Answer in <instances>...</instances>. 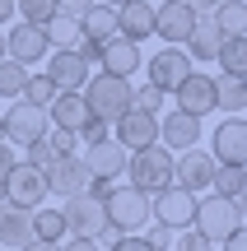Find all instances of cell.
Masks as SVG:
<instances>
[{
	"mask_svg": "<svg viewBox=\"0 0 247 251\" xmlns=\"http://www.w3.org/2000/svg\"><path fill=\"white\" fill-rule=\"evenodd\" d=\"M126 177H131V186H140L145 196H154V191L173 186V149H164V144L131 149V158H126Z\"/></svg>",
	"mask_w": 247,
	"mask_h": 251,
	"instance_id": "1",
	"label": "cell"
},
{
	"mask_svg": "<svg viewBox=\"0 0 247 251\" xmlns=\"http://www.w3.org/2000/svg\"><path fill=\"white\" fill-rule=\"evenodd\" d=\"M84 107L93 112V117H103V121H117L121 112L131 107V79L126 75H89V84H84Z\"/></svg>",
	"mask_w": 247,
	"mask_h": 251,
	"instance_id": "2",
	"label": "cell"
},
{
	"mask_svg": "<svg viewBox=\"0 0 247 251\" xmlns=\"http://www.w3.org/2000/svg\"><path fill=\"white\" fill-rule=\"evenodd\" d=\"M103 205L117 233H140L149 224V196L140 186H103Z\"/></svg>",
	"mask_w": 247,
	"mask_h": 251,
	"instance_id": "3",
	"label": "cell"
},
{
	"mask_svg": "<svg viewBox=\"0 0 247 251\" xmlns=\"http://www.w3.org/2000/svg\"><path fill=\"white\" fill-rule=\"evenodd\" d=\"M98 191H80V196H65V228L75 237H98V228H108V205H103V186L108 181H93Z\"/></svg>",
	"mask_w": 247,
	"mask_h": 251,
	"instance_id": "4",
	"label": "cell"
},
{
	"mask_svg": "<svg viewBox=\"0 0 247 251\" xmlns=\"http://www.w3.org/2000/svg\"><path fill=\"white\" fill-rule=\"evenodd\" d=\"M0 121H5V144H14V149H24V144L42 140V135L52 130V117H47V107H33L28 98H19L9 112H0Z\"/></svg>",
	"mask_w": 247,
	"mask_h": 251,
	"instance_id": "5",
	"label": "cell"
},
{
	"mask_svg": "<svg viewBox=\"0 0 247 251\" xmlns=\"http://www.w3.org/2000/svg\"><path fill=\"white\" fill-rule=\"evenodd\" d=\"M238 224H243V219H238V209H233L229 196H215V191H210L205 200L196 196V219H192V228H196V233H205L215 247H220Z\"/></svg>",
	"mask_w": 247,
	"mask_h": 251,
	"instance_id": "6",
	"label": "cell"
},
{
	"mask_svg": "<svg viewBox=\"0 0 247 251\" xmlns=\"http://www.w3.org/2000/svg\"><path fill=\"white\" fill-rule=\"evenodd\" d=\"M149 219H159V224H168L173 233H182V228H192V219H196V196L173 181V186H164V191L149 196Z\"/></svg>",
	"mask_w": 247,
	"mask_h": 251,
	"instance_id": "7",
	"label": "cell"
},
{
	"mask_svg": "<svg viewBox=\"0 0 247 251\" xmlns=\"http://www.w3.org/2000/svg\"><path fill=\"white\" fill-rule=\"evenodd\" d=\"M5 200L9 205H24V209H37L47 200V172H37V168H28L24 158L14 163V168L5 172Z\"/></svg>",
	"mask_w": 247,
	"mask_h": 251,
	"instance_id": "8",
	"label": "cell"
},
{
	"mask_svg": "<svg viewBox=\"0 0 247 251\" xmlns=\"http://www.w3.org/2000/svg\"><path fill=\"white\" fill-rule=\"evenodd\" d=\"M173 181L177 186H187L192 196H201V191H210L215 181V153L210 149H182V158H173Z\"/></svg>",
	"mask_w": 247,
	"mask_h": 251,
	"instance_id": "9",
	"label": "cell"
},
{
	"mask_svg": "<svg viewBox=\"0 0 247 251\" xmlns=\"http://www.w3.org/2000/svg\"><path fill=\"white\" fill-rule=\"evenodd\" d=\"M5 51H9V61H19V65H28V70H33V65L52 51V42H47L42 24H24V19H19V24L5 33Z\"/></svg>",
	"mask_w": 247,
	"mask_h": 251,
	"instance_id": "10",
	"label": "cell"
},
{
	"mask_svg": "<svg viewBox=\"0 0 247 251\" xmlns=\"http://www.w3.org/2000/svg\"><path fill=\"white\" fill-rule=\"evenodd\" d=\"M192 28H196V9L187 5V0H159L154 5V37L182 47Z\"/></svg>",
	"mask_w": 247,
	"mask_h": 251,
	"instance_id": "11",
	"label": "cell"
},
{
	"mask_svg": "<svg viewBox=\"0 0 247 251\" xmlns=\"http://www.w3.org/2000/svg\"><path fill=\"white\" fill-rule=\"evenodd\" d=\"M47 191L52 196H80V191H93V172L84 168V158L65 153L47 168Z\"/></svg>",
	"mask_w": 247,
	"mask_h": 251,
	"instance_id": "12",
	"label": "cell"
},
{
	"mask_svg": "<svg viewBox=\"0 0 247 251\" xmlns=\"http://www.w3.org/2000/svg\"><path fill=\"white\" fill-rule=\"evenodd\" d=\"M173 98H177V112H192V117L215 112V75H196V70H187L182 79H177Z\"/></svg>",
	"mask_w": 247,
	"mask_h": 251,
	"instance_id": "13",
	"label": "cell"
},
{
	"mask_svg": "<svg viewBox=\"0 0 247 251\" xmlns=\"http://www.w3.org/2000/svg\"><path fill=\"white\" fill-rule=\"evenodd\" d=\"M215 163H233V168L247 163V117L233 112L215 126Z\"/></svg>",
	"mask_w": 247,
	"mask_h": 251,
	"instance_id": "14",
	"label": "cell"
},
{
	"mask_svg": "<svg viewBox=\"0 0 247 251\" xmlns=\"http://www.w3.org/2000/svg\"><path fill=\"white\" fill-rule=\"evenodd\" d=\"M145 70H149V84H159L164 93H173V89H177V79L192 70V56H187L177 42H168L164 51H154V56L145 61Z\"/></svg>",
	"mask_w": 247,
	"mask_h": 251,
	"instance_id": "15",
	"label": "cell"
},
{
	"mask_svg": "<svg viewBox=\"0 0 247 251\" xmlns=\"http://www.w3.org/2000/svg\"><path fill=\"white\" fill-rule=\"evenodd\" d=\"M117 144H121V149H145V144H159V117H154V112L126 107V112L117 117Z\"/></svg>",
	"mask_w": 247,
	"mask_h": 251,
	"instance_id": "16",
	"label": "cell"
},
{
	"mask_svg": "<svg viewBox=\"0 0 247 251\" xmlns=\"http://www.w3.org/2000/svg\"><path fill=\"white\" fill-rule=\"evenodd\" d=\"M126 158H131V149H121L117 140H103V144L84 149V168L93 172V181H117L126 172Z\"/></svg>",
	"mask_w": 247,
	"mask_h": 251,
	"instance_id": "17",
	"label": "cell"
},
{
	"mask_svg": "<svg viewBox=\"0 0 247 251\" xmlns=\"http://www.w3.org/2000/svg\"><path fill=\"white\" fill-rule=\"evenodd\" d=\"M159 144L164 149H192V144H201V117H192V112L159 117Z\"/></svg>",
	"mask_w": 247,
	"mask_h": 251,
	"instance_id": "18",
	"label": "cell"
},
{
	"mask_svg": "<svg viewBox=\"0 0 247 251\" xmlns=\"http://www.w3.org/2000/svg\"><path fill=\"white\" fill-rule=\"evenodd\" d=\"M98 65L108 75H140V42H131V37H108V42H103V56H98Z\"/></svg>",
	"mask_w": 247,
	"mask_h": 251,
	"instance_id": "19",
	"label": "cell"
},
{
	"mask_svg": "<svg viewBox=\"0 0 247 251\" xmlns=\"http://www.w3.org/2000/svg\"><path fill=\"white\" fill-rule=\"evenodd\" d=\"M47 75H52L56 89H70V93H80L84 84H89V65L75 56V47H56V56H52V65H47Z\"/></svg>",
	"mask_w": 247,
	"mask_h": 251,
	"instance_id": "20",
	"label": "cell"
},
{
	"mask_svg": "<svg viewBox=\"0 0 247 251\" xmlns=\"http://www.w3.org/2000/svg\"><path fill=\"white\" fill-rule=\"evenodd\" d=\"M33 242V209L0 200V247H28Z\"/></svg>",
	"mask_w": 247,
	"mask_h": 251,
	"instance_id": "21",
	"label": "cell"
},
{
	"mask_svg": "<svg viewBox=\"0 0 247 251\" xmlns=\"http://www.w3.org/2000/svg\"><path fill=\"white\" fill-rule=\"evenodd\" d=\"M117 33L131 37V42L154 37V5H149V0H126V5H117Z\"/></svg>",
	"mask_w": 247,
	"mask_h": 251,
	"instance_id": "22",
	"label": "cell"
},
{
	"mask_svg": "<svg viewBox=\"0 0 247 251\" xmlns=\"http://www.w3.org/2000/svg\"><path fill=\"white\" fill-rule=\"evenodd\" d=\"M47 117H52V126H61V130H75L80 135V126L93 117L89 107H84V93H70V89H61L52 98V107H47Z\"/></svg>",
	"mask_w": 247,
	"mask_h": 251,
	"instance_id": "23",
	"label": "cell"
},
{
	"mask_svg": "<svg viewBox=\"0 0 247 251\" xmlns=\"http://www.w3.org/2000/svg\"><path fill=\"white\" fill-rule=\"evenodd\" d=\"M220 42H224V33L215 28V19H210V14H196V28L187 33L182 51L192 56V61H215V51H220Z\"/></svg>",
	"mask_w": 247,
	"mask_h": 251,
	"instance_id": "24",
	"label": "cell"
},
{
	"mask_svg": "<svg viewBox=\"0 0 247 251\" xmlns=\"http://www.w3.org/2000/svg\"><path fill=\"white\" fill-rule=\"evenodd\" d=\"M215 112H247V75H220L215 79Z\"/></svg>",
	"mask_w": 247,
	"mask_h": 251,
	"instance_id": "25",
	"label": "cell"
},
{
	"mask_svg": "<svg viewBox=\"0 0 247 251\" xmlns=\"http://www.w3.org/2000/svg\"><path fill=\"white\" fill-rule=\"evenodd\" d=\"M80 33L93 37V42H108V37H117V9L103 5V0H93V5L84 9V19H80Z\"/></svg>",
	"mask_w": 247,
	"mask_h": 251,
	"instance_id": "26",
	"label": "cell"
},
{
	"mask_svg": "<svg viewBox=\"0 0 247 251\" xmlns=\"http://www.w3.org/2000/svg\"><path fill=\"white\" fill-rule=\"evenodd\" d=\"M210 19H215V28H220L224 37L247 33V0H220V5L210 9Z\"/></svg>",
	"mask_w": 247,
	"mask_h": 251,
	"instance_id": "27",
	"label": "cell"
},
{
	"mask_svg": "<svg viewBox=\"0 0 247 251\" xmlns=\"http://www.w3.org/2000/svg\"><path fill=\"white\" fill-rule=\"evenodd\" d=\"M215 61H220V70H224V75H247V33L224 37L220 51H215Z\"/></svg>",
	"mask_w": 247,
	"mask_h": 251,
	"instance_id": "28",
	"label": "cell"
},
{
	"mask_svg": "<svg viewBox=\"0 0 247 251\" xmlns=\"http://www.w3.org/2000/svg\"><path fill=\"white\" fill-rule=\"evenodd\" d=\"M33 237H37V242H61V237H65V214H61V209H42V205H37L33 209Z\"/></svg>",
	"mask_w": 247,
	"mask_h": 251,
	"instance_id": "29",
	"label": "cell"
},
{
	"mask_svg": "<svg viewBox=\"0 0 247 251\" xmlns=\"http://www.w3.org/2000/svg\"><path fill=\"white\" fill-rule=\"evenodd\" d=\"M42 33H47V42H52V47H75V42H80V19L52 14V19L42 24Z\"/></svg>",
	"mask_w": 247,
	"mask_h": 251,
	"instance_id": "30",
	"label": "cell"
},
{
	"mask_svg": "<svg viewBox=\"0 0 247 251\" xmlns=\"http://www.w3.org/2000/svg\"><path fill=\"white\" fill-rule=\"evenodd\" d=\"M247 186V177H243V168H233V163H215V181H210V191L215 196H238V191Z\"/></svg>",
	"mask_w": 247,
	"mask_h": 251,
	"instance_id": "31",
	"label": "cell"
},
{
	"mask_svg": "<svg viewBox=\"0 0 247 251\" xmlns=\"http://www.w3.org/2000/svg\"><path fill=\"white\" fill-rule=\"evenodd\" d=\"M56 84H52V75H28L24 79V93H19V98H28L33 102V107H52V98H56Z\"/></svg>",
	"mask_w": 247,
	"mask_h": 251,
	"instance_id": "32",
	"label": "cell"
},
{
	"mask_svg": "<svg viewBox=\"0 0 247 251\" xmlns=\"http://www.w3.org/2000/svg\"><path fill=\"white\" fill-rule=\"evenodd\" d=\"M24 79H28V65L0 56V98H19L24 93Z\"/></svg>",
	"mask_w": 247,
	"mask_h": 251,
	"instance_id": "33",
	"label": "cell"
},
{
	"mask_svg": "<svg viewBox=\"0 0 247 251\" xmlns=\"http://www.w3.org/2000/svg\"><path fill=\"white\" fill-rule=\"evenodd\" d=\"M164 98H168V93L164 89H159V84H140V89H131V107H136V112H154V117H159V112H164Z\"/></svg>",
	"mask_w": 247,
	"mask_h": 251,
	"instance_id": "34",
	"label": "cell"
},
{
	"mask_svg": "<svg viewBox=\"0 0 247 251\" xmlns=\"http://www.w3.org/2000/svg\"><path fill=\"white\" fill-rule=\"evenodd\" d=\"M14 14L24 24H47L56 14V0H14Z\"/></svg>",
	"mask_w": 247,
	"mask_h": 251,
	"instance_id": "35",
	"label": "cell"
},
{
	"mask_svg": "<svg viewBox=\"0 0 247 251\" xmlns=\"http://www.w3.org/2000/svg\"><path fill=\"white\" fill-rule=\"evenodd\" d=\"M24 149H28V168H37V172H47V168H52V163H56V149H52V144H47V135H42V140H33V144H24Z\"/></svg>",
	"mask_w": 247,
	"mask_h": 251,
	"instance_id": "36",
	"label": "cell"
},
{
	"mask_svg": "<svg viewBox=\"0 0 247 251\" xmlns=\"http://www.w3.org/2000/svg\"><path fill=\"white\" fill-rule=\"evenodd\" d=\"M140 237H145L154 251H173V237H177V233H173L168 224H159V219H154V224H145V228H140Z\"/></svg>",
	"mask_w": 247,
	"mask_h": 251,
	"instance_id": "37",
	"label": "cell"
},
{
	"mask_svg": "<svg viewBox=\"0 0 247 251\" xmlns=\"http://www.w3.org/2000/svg\"><path fill=\"white\" fill-rule=\"evenodd\" d=\"M103 140H112V126L103 117H89L80 126V144H84V149H89V144H103Z\"/></svg>",
	"mask_w": 247,
	"mask_h": 251,
	"instance_id": "38",
	"label": "cell"
},
{
	"mask_svg": "<svg viewBox=\"0 0 247 251\" xmlns=\"http://www.w3.org/2000/svg\"><path fill=\"white\" fill-rule=\"evenodd\" d=\"M173 251H215V242L205 233H196V228H182V233L173 237Z\"/></svg>",
	"mask_w": 247,
	"mask_h": 251,
	"instance_id": "39",
	"label": "cell"
},
{
	"mask_svg": "<svg viewBox=\"0 0 247 251\" xmlns=\"http://www.w3.org/2000/svg\"><path fill=\"white\" fill-rule=\"evenodd\" d=\"M47 144L56 149V158H65V153L80 149V135H75V130H61V126H52V130H47Z\"/></svg>",
	"mask_w": 247,
	"mask_h": 251,
	"instance_id": "40",
	"label": "cell"
},
{
	"mask_svg": "<svg viewBox=\"0 0 247 251\" xmlns=\"http://www.w3.org/2000/svg\"><path fill=\"white\" fill-rule=\"evenodd\" d=\"M75 56H80L84 65H98V56H103V42H93V37H84V33H80V42H75Z\"/></svg>",
	"mask_w": 247,
	"mask_h": 251,
	"instance_id": "41",
	"label": "cell"
},
{
	"mask_svg": "<svg viewBox=\"0 0 247 251\" xmlns=\"http://www.w3.org/2000/svg\"><path fill=\"white\" fill-rule=\"evenodd\" d=\"M108 251H154V247H149L140 233H121V237H117V242H112Z\"/></svg>",
	"mask_w": 247,
	"mask_h": 251,
	"instance_id": "42",
	"label": "cell"
},
{
	"mask_svg": "<svg viewBox=\"0 0 247 251\" xmlns=\"http://www.w3.org/2000/svg\"><path fill=\"white\" fill-rule=\"evenodd\" d=\"M93 0H56V14H65V19H84V9H89Z\"/></svg>",
	"mask_w": 247,
	"mask_h": 251,
	"instance_id": "43",
	"label": "cell"
},
{
	"mask_svg": "<svg viewBox=\"0 0 247 251\" xmlns=\"http://www.w3.org/2000/svg\"><path fill=\"white\" fill-rule=\"evenodd\" d=\"M220 247H224V251H247V224H238V228H233V233L224 237Z\"/></svg>",
	"mask_w": 247,
	"mask_h": 251,
	"instance_id": "44",
	"label": "cell"
},
{
	"mask_svg": "<svg viewBox=\"0 0 247 251\" xmlns=\"http://www.w3.org/2000/svg\"><path fill=\"white\" fill-rule=\"evenodd\" d=\"M61 251H103V247L93 242V237H70V242H65Z\"/></svg>",
	"mask_w": 247,
	"mask_h": 251,
	"instance_id": "45",
	"label": "cell"
},
{
	"mask_svg": "<svg viewBox=\"0 0 247 251\" xmlns=\"http://www.w3.org/2000/svg\"><path fill=\"white\" fill-rule=\"evenodd\" d=\"M14 163H19V158H14V144H5V140H0V177H5Z\"/></svg>",
	"mask_w": 247,
	"mask_h": 251,
	"instance_id": "46",
	"label": "cell"
},
{
	"mask_svg": "<svg viewBox=\"0 0 247 251\" xmlns=\"http://www.w3.org/2000/svg\"><path fill=\"white\" fill-rule=\"evenodd\" d=\"M233 209H238V219H243V224H247V186L238 191V196H233Z\"/></svg>",
	"mask_w": 247,
	"mask_h": 251,
	"instance_id": "47",
	"label": "cell"
},
{
	"mask_svg": "<svg viewBox=\"0 0 247 251\" xmlns=\"http://www.w3.org/2000/svg\"><path fill=\"white\" fill-rule=\"evenodd\" d=\"M19 251H61V242H37V237H33V242L19 247Z\"/></svg>",
	"mask_w": 247,
	"mask_h": 251,
	"instance_id": "48",
	"label": "cell"
},
{
	"mask_svg": "<svg viewBox=\"0 0 247 251\" xmlns=\"http://www.w3.org/2000/svg\"><path fill=\"white\" fill-rule=\"evenodd\" d=\"M187 5H192V9H196V14H210V9H215V5H220V0H187Z\"/></svg>",
	"mask_w": 247,
	"mask_h": 251,
	"instance_id": "49",
	"label": "cell"
},
{
	"mask_svg": "<svg viewBox=\"0 0 247 251\" xmlns=\"http://www.w3.org/2000/svg\"><path fill=\"white\" fill-rule=\"evenodd\" d=\"M14 19V0H0V24H9Z\"/></svg>",
	"mask_w": 247,
	"mask_h": 251,
	"instance_id": "50",
	"label": "cell"
},
{
	"mask_svg": "<svg viewBox=\"0 0 247 251\" xmlns=\"http://www.w3.org/2000/svg\"><path fill=\"white\" fill-rule=\"evenodd\" d=\"M103 5H112V9H117V5H126V0H103Z\"/></svg>",
	"mask_w": 247,
	"mask_h": 251,
	"instance_id": "51",
	"label": "cell"
},
{
	"mask_svg": "<svg viewBox=\"0 0 247 251\" xmlns=\"http://www.w3.org/2000/svg\"><path fill=\"white\" fill-rule=\"evenodd\" d=\"M0 56H9V51H5V33H0Z\"/></svg>",
	"mask_w": 247,
	"mask_h": 251,
	"instance_id": "52",
	"label": "cell"
},
{
	"mask_svg": "<svg viewBox=\"0 0 247 251\" xmlns=\"http://www.w3.org/2000/svg\"><path fill=\"white\" fill-rule=\"evenodd\" d=\"M0 200H5V181H0Z\"/></svg>",
	"mask_w": 247,
	"mask_h": 251,
	"instance_id": "53",
	"label": "cell"
},
{
	"mask_svg": "<svg viewBox=\"0 0 247 251\" xmlns=\"http://www.w3.org/2000/svg\"><path fill=\"white\" fill-rule=\"evenodd\" d=\"M0 140H5V121H0Z\"/></svg>",
	"mask_w": 247,
	"mask_h": 251,
	"instance_id": "54",
	"label": "cell"
},
{
	"mask_svg": "<svg viewBox=\"0 0 247 251\" xmlns=\"http://www.w3.org/2000/svg\"><path fill=\"white\" fill-rule=\"evenodd\" d=\"M243 177H247V163H243Z\"/></svg>",
	"mask_w": 247,
	"mask_h": 251,
	"instance_id": "55",
	"label": "cell"
},
{
	"mask_svg": "<svg viewBox=\"0 0 247 251\" xmlns=\"http://www.w3.org/2000/svg\"><path fill=\"white\" fill-rule=\"evenodd\" d=\"M0 251H5V247H0Z\"/></svg>",
	"mask_w": 247,
	"mask_h": 251,
	"instance_id": "56",
	"label": "cell"
}]
</instances>
